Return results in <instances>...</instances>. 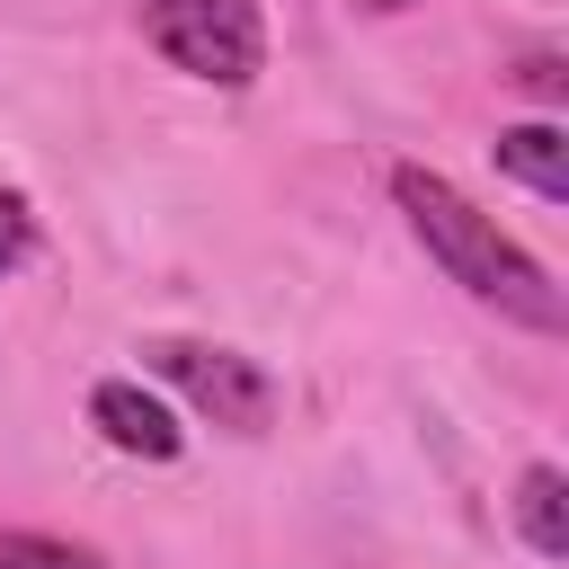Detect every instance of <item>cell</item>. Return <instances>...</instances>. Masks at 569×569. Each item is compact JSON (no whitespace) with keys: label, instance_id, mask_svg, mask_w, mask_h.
I'll return each mask as SVG.
<instances>
[{"label":"cell","instance_id":"cell-1","mask_svg":"<svg viewBox=\"0 0 569 569\" xmlns=\"http://www.w3.org/2000/svg\"><path fill=\"white\" fill-rule=\"evenodd\" d=\"M391 196H400L409 231L427 240V258H436L471 302H489V311H507V320H525V329H560V320H569V311H560V284L542 276V258L516 249V240H507L453 178L400 160V169H391Z\"/></svg>","mask_w":569,"mask_h":569},{"label":"cell","instance_id":"cell-2","mask_svg":"<svg viewBox=\"0 0 569 569\" xmlns=\"http://www.w3.org/2000/svg\"><path fill=\"white\" fill-rule=\"evenodd\" d=\"M142 36L213 89H249L267 71V18L258 0H142Z\"/></svg>","mask_w":569,"mask_h":569},{"label":"cell","instance_id":"cell-3","mask_svg":"<svg viewBox=\"0 0 569 569\" xmlns=\"http://www.w3.org/2000/svg\"><path fill=\"white\" fill-rule=\"evenodd\" d=\"M142 365L160 373V382H178L213 427H240V436H258L267 418H276V382L240 356V347H204V338H151L142 347Z\"/></svg>","mask_w":569,"mask_h":569},{"label":"cell","instance_id":"cell-4","mask_svg":"<svg viewBox=\"0 0 569 569\" xmlns=\"http://www.w3.org/2000/svg\"><path fill=\"white\" fill-rule=\"evenodd\" d=\"M89 418H98V436H107L116 453H133V462H178V445H187V427H178L142 382H98V391H89Z\"/></svg>","mask_w":569,"mask_h":569},{"label":"cell","instance_id":"cell-5","mask_svg":"<svg viewBox=\"0 0 569 569\" xmlns=\"http://www.w3.org/2000/svg\"><path fill=\"white\" fill-rule=\"evenodd\" d=\"M498 169L525 178L542 204H560V196H569V133L542 124V116H533V124H507V133H498Z\"/></svg>","mask_w":569,"mask_h":569},{"label":"cell","instance_id":"cell-6","mask_svg":"<svg viewBox=\"0 0 569 569\" xmlns=\"http://www.w3.org/2000/svg\"><path fill=\"white\" fill-rule=\"evenodd\" d=\"M516 533L542 551V560H569V480L551 462H533L516 480Z\"/></svg>","mask_w":569,"mask_h":569},{"label":"cell","instance_id":"cell-7","mask_svg":"<svg viewBox=\"0 0 569 569\" xmlns=\"http://www.w3.org/2000/svg\"><path fill=\"white\" fill-rule=\"evenodd\" d=\"M0 569H107V560L80 551V542H62V533H18V525H0Z\"/></svg>","mask_w":569,"mask_h":569},{"label":"cell","instance_id":"cell-8","mask_svg":"<svg viewBox=\"0 0 569 569\" xmlns=\"http://www.w3.org/2000/svg\"><path fill=\"white\" fill-rule=\"evenodd\" d=\"M27 249H36V213H27V196H18V187H0V276H9V267H27Z\"/></svg>","mask_w":569,"mask_h":569},{"label":"cell","instance_id":"cell-9","mask_svg":"<svg viewBox=\"0 0 569 569\" xmlns=\"http://www.w3.org/2000/svg\"><path fill=\"white\" fill-rule=\"evenodd\" d=\"M507 80H516L525 98H542V107H560V89H569V80H560V53H525Z\"/></svg>","mask_w":569,"mask_h":569},{"label":"cell","instance_id":"cell-10","mask_svg":"<svg viewBox=\"0 0 569 569\" xmlns=\"http://www.w3.org/2000/svg\"><path fill=\"white\" fill-rule=\"evenodd\" d=\"M356 9H373V18H400V9H418V0H356Z\"/></svg>","mask_w":569,"mask_h":569}]
</instances>
